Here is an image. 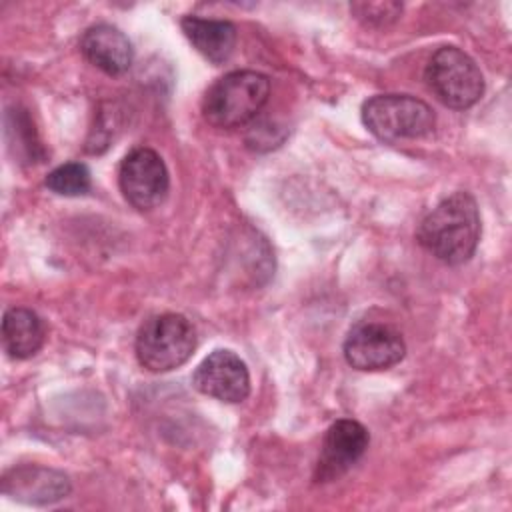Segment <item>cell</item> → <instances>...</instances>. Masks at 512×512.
Wrapping results in <instances>:
<instances>
[{
	"label": "cell",
	"mask_w": 512,
	"mask_h": 512,
	"mask_svg": "<svg viewBox=\"0 0 512 512\" xmlns=\"http://www.w3.org/2000/svg\"><path fill=\"white\" fill-rule=\"evenodd\" d=\"M270 96V80L256 70H234L218 78L202 98V116L216 128L244 126Z\"/></svg>",
	"instance_id": "7a4b0ae2"
},
{
	"label": "cell",
	"mask_w": 512,
	"mask_h": 512,
	"mask_svg": "<svg viewBox=\"0 0 512 512\" xmlns=\"http://www.w3.org/2000/svg\"><path fill=\"white\" fill-rule=\"evenodd\" d=\"M424 78L434 96L454 110L474 106L484 94V76L478 64L456 46L438 48L426 64Z\"/></svg>",
	"instance_id": "5b68a950"
},
{
	"label": "cell",
	"mask_w": 512,
	"mask_h": 512,
	"mask_svg": "<svg viewBox=\"0 0 512 512\" xmlns=\"http://www.w3.org/2000/svg\"><path fill=\"white\" fill-rule=\"evenodd\" d=\"M364 126L384 142L414 140L432 132V108L410 94H376L362 104Z\"/></svg>",
	"instance_id": "277c9868"
},
{
	"label": "cell",
	"mask_w": 512,
	"mask_h": 512,
	"mask_svg": "<svg viewBox=\"0 0 512 512\" xmlns=\"http://www.w3.org/2000/svg\"><path fill=\"white\" fill-rule=\"evenodd\" d=\"M196 348L192 322L176 312L150 316L138 330L134 350L140 366L150 372H170L188 362Z\"/></svg>",
	"instance_id": "3957f363"
},
{
	"label": "cell",
	"mask_w": 512,
	"mask_h": 512,
	"mask_svg": "<svg viewBox=\"0 0 512 512\" xmlns=\"http://www.w3.org/2000/svg\"><path fill=\"white\" fill-rule=\"evenodd\" d=\"M44 184L60 196H82L90 190L92 176L84 162H66L48 172Z\"/></svg>",
	"instance_id": "5bb4252c"
},
{
	"label": "cell",
	"mask_w": 512,
	"mask_h": 512,
	"mask_svg": "<svg viewBox=\"0 0 512 512\" xmlns=\"http://www.w3.org/2000/svg\"><path fill=\"white\" fill-rule=\"evenodd\" d=\"M182 32L190 44L212 64H224L236 46V26L228 20L184 16Z\"/></svg>",
	"instance_id": "7c38bea8"
},
{
	"label": "cell",
	"mask_w": 512,
	"mask_h": 512,
	"mask_svg": "<svg viewBox=\"0 0 512 512\" xmlns=\"http://www.w3.org/2000/svg\"><path fill=\"white\" fill-rule=\"evenodd\" d=\"M80 52L90 64L108 76H120L128 72L134 60L132 42L112 24H94L86 28L80 38Z\"/></svg>",
	"instance_id": "8fae6325"
},
{
	"label": "cell",
	"mask_w": 512,
	"mask_h": 512,
	"mask_svg": "<svg viewBox=\"0 0 512 512\" xmlns=\"http://www.w3.org/2000/svg\"><path fill=\"white\" fill-rule=\"evenodd\" d=\"M122 196L136 210L148 212L160 206L170 188V176L162 156L146 146L130 150L118 168Z\"/></svg>",
	"instance_id": "52a82bcc"
},
{
	"label": "cell",
	"mask_w": 512,
	"mask_h": 512,
	"mask_svg": "<svg viewBox=\"0 0 512 512\" xmlns=\"http://www.w3.org/2000/svg\"><path fill=\"white\" fill-rule=\"evenodd\" d=\"M342 352L352 368L376 372L398 364L406 354V344L394 326L378 320H358L348 330Z\"/></svg>",
	"instance_id": "8992f818"
},
{
	"label": "cell",
	"mask_w": 512,
	"mask_h": 512,
	"mask_svg": "<svg viewBox=\"0 0 512 512\" xmlns=\"http://www.w3.org/2000/svg\"><path fill=\"white\" fill-rule=\"evenodd\" d=\"M480 212L472 194L454 192L438 202L418 224L416 240L448 266L468 262L480 240Z\"/></svg>",
	"instance_id": "6da1fadb"
},
{
	"label": "cell",
	"mask_w": 512,
	"mask_h": 512,
	"mask_svg": "<svg viewBox=\"0 0 512 512\" xmlns=\"http://www.w3.org/2000/svg\"><path fill=\"white\" fill-rule=\"evenodd\" d=\"M46 340L44 320L30 308L14 306L2 318V344L8 356L26 360L34 356Z\"/></svg>",
	"instance_id": "4fadbf2b"
},
{
	"label": "cell",
	"mask_w": 512,
	"mask_h": 512,
	"mask_svg": "<svg viewBox=\"0 0 512 512\" xmlns=\"http://www.w3.org/2000/svg\"><path fill=\"white\" fill-rule=\"evenodd\" d=\"M192 384L198 392L222 402H242L250 394V374L244 360L232 350H214L194 370Z\"/></svg>",
	"instance_id": "9c48e42d"
},
{
	"label": "cell",
	"mask_w": 512,
	"mask_h": 512,
	"mask_svg": "<svg viewBox=\"0 0 512 512\" xmlns=\"http://www.w3.org/2000/svg\"><path fill=\"white\" fill-rule=\"evenodd\" d=\"M370 444L368 430L352 418L336 420L324 434L320 456L314 468L316 482H332L344 476L366 452Z\"/></svg>",
	"instance_id": "ba28073f"
},
{
	"label": "cell",
	"mask_w": 512,
	"mask_h": 512,
	"mask_svg": "<svg viewBox=\"0 0 512 512\" xmlns=\"http://www.w3.org/2000/svg\"><path fill=\"white\" fill-rule=\"evenodd\" d=\"M2 492L26 504H50L70 492L68 478L44 466H18L4 474Z\"/></svg>",
	"instance_id": "30bf717a"
},
{
	"label": "cell",
	"mask_w": 512,
	"mask_h": 512,
	"mask_svg": "<svg viewBox=\"0 0 512 512\" xmlns=\"http://www.w3.org/2000/svg\"><path fill=\"white\" fill-rule=\"evenodd\" d=\"M350 10L360 22H364L368 26H388L400 16L402 4H398V2H354V4H350Z\"/></svg>",
	"instance_id": "9a60e30c"
}]
</instances>
